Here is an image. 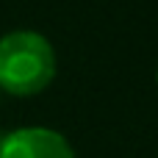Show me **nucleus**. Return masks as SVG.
Listing matches in <instances>:
<instances>
[{"mask_svg":"<svg viewBox=\"0 0 158 158\" xmlns=\"http://www.w3.org/2000/svg\"><path fill=\"white\" fill-rule=\"evenodd\" d=\"M56 75V53L36 31H11L0 39V89L36 94Z\"/></svg>","mask_w":158,"mask_h":158,"instance_id":"obj_1","label":"nucleus"},{"mask_svg":"<svg viewBox=\"0 0 158 158\" xmlns=\"http://www.w3.org/2000/svg\"><path fill=\"white\" fill-rule=\"evenodd\" d=\"M0 158H75V153L50 128H19L0 139Z\"/></svg>","mask_w":158,"mask_h":158,"instance_id":"obj_2","label":"nucleus"}]
</instances>
